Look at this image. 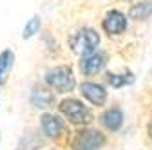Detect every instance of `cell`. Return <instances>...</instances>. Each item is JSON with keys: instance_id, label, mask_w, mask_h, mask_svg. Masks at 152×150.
I'll use <instances>...</instances> for the list:
<instances>
[{"instance_id": "obj_14", "label": "cell", "mask_w": 152, "mask_h": 150, "mask_svg": "<svg viewBox=\"0 0 152 150\" xmlns=\"http://www.w3.org/2000/svg\"><path fill=\"white\" fill-rule=\"evenodd\" d=\"M38 29H40V18H38V16H33L31 20L26 24L22 36H24V38H31L34 33H38Z\"/></svg>"}, {"instance_id": "obj_4", "label": "cell", "mask_w": 152, "mask_h": 150, "mask_svg": "<svg viewBox=\"0 0 152 150\" xmlns=\"http://www.w3.org/2000/svg\"><path fill=\"white\" fill-rule=\"evenodd\" d=\"M103 143H105L103 134L92 128H85L76 134L72 141V150H98L103 146Z\"/></svg>"}, {"instance_id": "obj_1", "label": "cell", "mask_w": 152, "mask_h": 150, "mask_svg": "<svg viewBox=\"0 0 152 150\" xmlns=\"http://www.w3.org/2000/svg\"><path fill=\"white\" fill-rule=\"evenodd\" d=\"M69 45L72 52L80 54V56H89L100 45V34L94 29H82L69 40Z\"/></svg>"}, {"instance_id": "obj_11", "label": "cell", "mask_w": 152, "mask_h": 150, "mask_svg": "<svg viewBox=\"0 0 152 150\" xmlns=\"http://www.w3.org/2000/svg\"><path fill=\"white\" fill-rule=\"evenodd\" d=\"M152 15V0H145L141 4H136L129 9V16L132 20H147Z\"/></svg>"}, {"instance_id": "obj_7", "label": "cell", "mask_w": 152, "mask_h": 150, "mask_svg": "<svg viewBox=\"0 0 152 150\" xmlns=\"http://www.w3.org/2000/svg\"><path fill=\"white\" fill-rule=\"evenodd\" d=\"M80 90H82V96L85 98V100H89L92 105H103L105 101H107V90L100 85V83H92V82H85V83H82V87H80Z\"/></svg>"}, {"instance_id": "obj_10", "label": "cell", "mask_w": 152, "mask_h": 150, "mask_svg": "<svg viewBox=\"0 0 152 150\" xmlns=\"http://www.w3.org/2000/svg\"><path fill=\"white\" fill-rule=\"evenodd\" d=\"M40 125H42V130H44L49 138H56V136L62 132V128H64L62 121L56 118V116H53V114H44L40 118Z\"/></svg>"}, {"instance_id": "obj_3", "label": "cell", "mask_w": 152, "mask_h": 150, "mask_svg": "<svg viewBox=\"0 0 152 150\" xmlns=\"http://www.w3.org/2000/svg\"><path fill=\"white\" fill-rule=\"evenodd\" d=\"M60 110H62L64 116H67L76 125H85L92 119L89 108L83 103H80L78 100H64L60 103Z\"/></svg>"}, {"instance_id": "obj_5", "label": "cell", "mask_w": 152, "mask_h": 150, "mask_svg": "<svg viewBox=\"0 0 152 150\" xmlns=\"http://www.w3.org/2000/svg\"><path fill=\"white\" fill-rule=\"evenodd\" d=\"M102 25H103V31L109 33V34H112V36L114 34H121L127 29V18L120 11H110L103 18V24Z\"/></svg>"}, {"instance_id": "obj_16", "label": "cell", "mask_w": 152, "mask_h": 150, "mask_svg": "<svg viewBox=\"0 0 152 150\" xmlns=\"http://www.w3.org/2000/svg\"><path fill=\"white\" fill-rule=\"evenodd\" d=\"M125 2H129V0H125Z\"/></svg>"}, {"instance_id": "obj_8", "label": "cell", "mask_w": 152, "mask_h": 150, "mask_svg": "<svg viewBox=\"0 0 152 150\" xmlns=\"http://www.w3.org/2000/svg\"><path fill=\"white\" fill-rule=\"evenodd\" d=\"M102 125L110 130V132H116V130H120V127L123 125V112L118 108V107H112L109 110H105L102 114Z\"/></svg>"}, {"instance_id": "obj_13", "label": "cell", "mask_w": 152, "mask_h": 150, "mask_svg": "<svg viewBox=\"0 0 152 150\" xmlns=\"http://www.w3.org/2000/svg\"><path fill=\"white\" fill-rule=\"evenodd\" d=\"M109 83L114 87V89H120V87H125L129 83L134 82V76L129 72V74H109Z\"/></svg>"}, {"instance_id": "obj_15", "label": "cell", "mask_w": 152, "mask_h": 150, "mask_svg": "<svg viewBox=\"0 0 152 150\" xmlns=\"http://www.w3.org/2000/svg\"><path fill=\"white\" fill-rule=\"evenodd\" d=\"M148 136H150V139H152V119H150V123H148Z\"/></svg>"}, {"instance_id": "obj_9", "label": "cell", "mask_w": 152, "mask_h": 150, "mask_svg": "<svg viewBox=\"0 0 152 150\" xmlns=\"http://www.w3.org/2000/svg\"><path fill=\"white\" fill-rule=\"evenodd\" d=\"M31 103L36 108H49L54 103V94L45 87H34L31 92Z\"/></svg>"}, {"instance_id": "obj_6", "label": "cell", "mask_w": 152, "mask_h": 150, "mask_svg": "<svg viewBox=\"0 0 152 150\" xmlns=\"http://www.w3.org/2000/svg\"><path fill=\"white\" fill-rule=\"evenodd\" d=\"M107 63V54L105 52H92L89 56H83L82 62H80V69L83 74L91 76V74H96L100 72Z\"/></svg>"}, {"instance_id": "obj_2", "label": "cell", "mask_w": 152, "mask_h": 150, "mask_svg": "<svg viewBox=\"0 0 152 150\" xmlns=\"http://www.w3.org/2000/svg\"><path fill=\"white\" fill-rule=\"evenodd\" d=\"M45 82L56 92H71L74 89V83H76L69 65H60V67H54V69L47 71Z\"/></svg>"}, {"instance_id": "obj_12", "label": "cell", "mask_w": 152, "mask_h": 150, "mask_svg": "<svg viewBox=\"0 0 152 150\" xmlns=\"http://www.w3.org/2000/svg\"><path fill=\"white\" fill-rule=\"evenodd\" d=\"M13 62H15V54H13V51L6 49V51L0 52V85H2V83L7 80L9 71H11V67H13Z\"/></svg>"}]
</instances>
